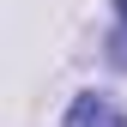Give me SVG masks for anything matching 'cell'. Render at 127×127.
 I'll return each mask as SVG.
<instances>
[{
  "label": "cell",
  "mask_w": 127,
  "mask_h": 127,
  "mask_svg": "<svg viewBox=\"0 0 127 127\" xmlns=\"http://www.w3.org/2000/svg\"><path fill=\"white\" fill-rule=\"evenodd\" d=\"M115 61H121V67H127V36H121V42H115Z\"/></svg>",
  "instance_id": "obj_2"
},
{
  "label": "cell",
  "mask_w": 127,
  "mask_h": 127,
  "mask_svg": "<svg viewBox=\"0 0 127 127\" xmlns=\"http://www.w3.org/2000/svg\"><path fill=\"white\" fill-rule=\"evenodd\" d=\"M115 12H121V18H127V0H115Z\"/></svg>",
  "instance_id": "obj_3"
},
{
  "label": "cell",
  "mask_w": 127,
  "mask_h": 127,
  "mask_svg": "<svg viewBox=\"0 0 127 127\" xmlns=\"http://www.w3.org/2000/svg\"><path fill=\"white\" fill-rule=\"evenodd\" d=\"M67 127H127V115H121L109 97H73Z\"/></svg>",
  "instance_id": "obj_1"
}]
</instances>
